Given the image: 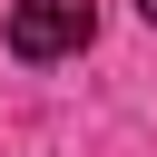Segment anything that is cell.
I'll use <instances>...</instances> for the list:
<instances>
[{
  "label": "cell",
  "mask_w": 157,
  "mask_h": 157,
  "mask_svg": "<svg viewBox=\"0 0 157 157\" xmlns=\"http://www.w3.org/2000/svg\"><path fill=\"white\" fill-rule=\"evenodd\" d=\"M98 39V0H20L10 10V59L49 69V59H78Z\"/></svg>",
  "instance_id": "obj_1"
},
{
  "label": "cell",
  "mask_w": 157,
  "mask_h": 157,
  "mask_svg": "<svg viewBox=\"0 0 157 157\" xmlns=\"http://www.w3.org/2000/svg\"><path fill=\"white\" fill-rule=\"evenodd\" d=\"M137 20H147V29H157V0H137Z\"/></svg>",
  "instance_id": "obj_2"
}]
</instances>
